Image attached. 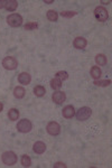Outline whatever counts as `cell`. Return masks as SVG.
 <instances>
[{
  "instance_id": "cell-1",
  "label": "cell",
  "mask_w": 112,
  "mask_h": 168,
  "mask_svg": "<svg viewBox=\"0 0 112 168\" xmlns=\"http://www.w3.org/2000/svg\"><path fill=\"white\" fill-rule=\"evenodd\" d=\"M1 160L7 166H14L17 163V156L14 151H5L1 156Z\"/></svg>"
},
{
  "instance_id": "cell-2",
  "label": "cell",
  "mask_w": 112,
  "mask_h": 168,
  "mask_svg": "<svg viewBox=\"0 0 112 168\" xmlns=\"http://www.w3.org/2000/svg\"><path fill=\"white\" fill-rule=\"evenodd\" d=\"M94 16L95 18L99 20V21H101V23H103V21H107L109 18V13H108V10L105 9L104 7L102 6H99L96 7L94 9Z\"/></svg>"
},
{
  "instance_id": "cell-3",
  "label": "cell",
  "mask_w": 112,
  "mask_h": 168,
  "mask_svg": "<svg viewBox=\"0 0 112 168\" xmlns=\"http://www.w3.org/2000/svg\"><path fill=\"white\" fill-rule=\"evenodd\" d=\"M7 23L11 27H19L23 25V17L18 13H11L7 17Z\"/></svg>"
},
{
  "instance_id": "cell-4",
  "label": "cell",
  "mask_w": 112,
  "mask_h": 168,
  "mask_svg": "<svg viewBox=\"0 0 112 168\" xmlns=\"http://www.w3.org/2000/svg\"><path fill=\"white\" fill-rule=\"evenodd\" d=\"M91 114H92V110L90 108L83 107L75 113V117H76V119H78V121H85L91 117Z\"/></svg>"
},
{
  "instance_id": "cell-5",
  "label": "cell",
  "mask_w": 112,
  "mask_h": 168,
  "mask_svg": "<svg viewBox=\"0 0 112 168\" xmlns=\"http://www.w3.org/2000/svg\"><path fill=\"white\" fill-rule=\"evenodd\" d=\"M33 129V124L29 120L27 119H23L17 123V130L19 132H23V133H27L29 131H31Z\"/></svg>"
},
{
  "instance_id": "cell-6",
  "label": "cell",
  "mask_w": 112,
  "mask_h": 168,
  "mask_svg": "<svg viewBox=\"0 0 112 168\" xmlns=\"http://www.w3.org/2000/svg\"><path fill=\"white\" fill-rule=\"evenodd\" d=\"M2 66H4L6 70H9V71L16 70V67L18 66V62L15 57L7 56L2 60Z\"/></svg>"
},
{
  "instance_id": "cell-7",
  "label": "cell",
  "mask_w": 112,
  "mask_h": 168,
  "mask_svg": "<svg viewBox=\"0 0 112 168\" xmlns=\"http://www.w3.org/2000/svg\"><path fill=\"white\" fill-rule=\"evenodd\" d=\"M46 130H47V132L51 134V136H58V134L61 133V126H60L57 122L52 121V122H49V123L47 124Z\"/></svg>"
},
{
  "instance_id": "cell-8",
  "label": "cell",
  "mask_w": 112,
  "mask_h": 168,
  "mask_svg": "<svg viewBox=\"0 0 112 168\" xmlns=\"http://www.w3.org/2000/svg\"><path fill=\"white\" fill-rule=\"evenodd\" d=\"M52 99L56 104H62L66 100V94L64 92H62V91H56V92H54Z\"/></svg>"
},
{
  "instance_id": "cell-9",
  "label": "cell",
  "mask_w": 112,
  "mask_h": 168,
  "mask_svg": "<svg viewBox=\"0 0 112 168\" xmlns=\"http://www.w3.org/2000/svg\"><path fill=\"white\" fill-rule=\"evenodd\" d=\"M86 45H88V42L83 37H76L74 39V42H73V46L75 48H78V49H84L85 47H86Z\"/></svg>"
},
{
  "instance_id": "cell-10",
  "label": "cell",
  "mask_w": 112,
  "mask_h": 168,
  "mask_svg": "<svg viewBox=\"0 0 112 168\" xmlns=\"http://www.w3.org/2000/svg\"><path fill=\"white\" fill-rule=\"evenodd\" d=\"M31 74L26 73V72H23V73H20L18 75V82L20 84H23V85H28V84L31 83Z\"/></svg>"
},
{
  "instance_id": "cell-11",
  "label": "cell",
  "mask_w": 112,
  "mask_h": 168,
  "mask_svg": "<svg viewBox=\"0 0 112 168\" xmlns=\"http://www.w3.org/2000/svg\"><path fill=\"white\" fill-rule=\"evenodd\" d=\"M63 113V117L66 118V119H71L75 115V110H74V107L73 105H66V107L63 109L62 111Z\"/></svg>"
},
{
  "instance_id": "cell-12",
  "label": "cell",
  "mask_w": 112,
  "mask_h": 168,
  "mask_svg": "<svg viewBox=\"0 0 112 168\" xmlns=\"http://www.w3.org/2000/svg\"><path fill=\"white\" fill-rule=\"evenodd\" d=\"M33 150L38 155L44 154L45 150H46V144L43 142V141H36L34 144V147H33Z\"/></svg>"
},
{
  "instance_id": "cell-13",
  "label": "cell",
  "mask_w": 112,
  "mask_h": 168,
  "mask_svg": "<svg viewBox=\"0 0 112 168\" xmlns=\"http://www.w3.org/2000/svg\"><path fill=\"white\" fill-rule=\"evenodd\" d=\"M18 7V2L16 0H7L6 1V5H5V8L8 10V11H15L17 9Z\"/></svg>"
},
{
  "instance_id": "cell-14",
  "label": "cell",
  "mask_w": 112,
  "mask_h": 168,
  "mask_svg": "<svg viewBox=\"0 0 112 168\" xmlns=\"http://www.w3.org/2000/svg\"><path fill=\"white\" fill-rule=\"evenodd\" d=\"M25 93H26V91H25L24 87L21 86H16L14 89V97L16 99H23L25 97Z\"/></svg>"
},
{
  "instance_id": "cell-15",
  "label": "cell",
  "mask_w": 112,
  "mask_h": 168,
  "mask_svg": "<svg viewBox=\"0 0 112 168\" xmlns=\"http://www.w3.org/2000/svg\"><path fill=\"white\" fill-rule=\"evenodd\" d=\"M102 75V71L99 66H93L91 68V76L94 79V80H99Z\"/></svg>"
},
{
  "instance_id": "cell-16",
  "label": "cell",
  "mask_w": 112,
  "mask_h": 168,
  "mask_svg": "<svg viewBox=\"0 0 112 168\" xmlns=\"http://www.w3.org/2000/svg\"><path fill=\"white\" fill-rule=\"evenodd\" d=\"M8 118H9V120L11 121L18 120V118H19V111H18L17 109H10V110L8 111Z\"/></svg>"
},
{
  "instance_id": "cell-17",
  "label": "cell",
  "mask_w": 112,
  "mask_h": 168,
  "mask_svg": "<svg viewBox=\"0 0 112 168\" xmlns=\"http://www.w3.org/2000/svg\"><path fill=\"white\" fill-rule=\"evenodd\" d=\"M95 63L98 64L99 66H104L107 64V57L103 54H99L95 56Z\"/></svg>"
},
{
  "instance_id": "cell-18",
  "label": "cell",
  "mask_w": 112,
  "mask_h": 168,
  "mask_svg": "<svg viewBox=\"0 0 112 168\" xmlns=\"http://www.w3.org/2000/svg\"><path fill=\"white\" fill-rule=\"evenodd\" d=\"M34 93L36 97H42L43 95H45L46 93V90H45L44 86H42V85H37V86L34 87Z\"/></svg>"
},
{
  "instance_id": "cell-19",
  "label": "cell",
  "mask_w": 112,
  "mask_h": 168,
  "mask_svg": "<svg viewBox=\"0 0 112 168\" xmlns=\"http://www.w3.org/2000/svg\"><path fill=\"white\" fill-rule=\"evenodd\" d=\"M20 163L24 167H31V159L28 155H23V156H21Z\"/></svg>"
},
{
  "instance_id": "cell-20",
  "label": "cell",
  "mask_w": 112,
  "mask_h": 168,
  "mask_svg": "<svg viewBox=\"0 0 112 168\" xmlns=\"http://www.w3.org/2000/svg\"><path fill=\"white\" fill-rule=\"evenodd\" d=\"M51 86L52 89H54V90H60L62 87V81L57 77H54L53 80L51 81Z\"/></svg>"
},
{
  "instance_id": "cell-21",
  "label": "cell",
  "mask_w": 112,
  "mask_h": 168,
  "mask_svg": "<svg viewBox=\"0 0 112 168\" xmlns=\"http://www.w3.org/2000/svg\"><path fill=\"white\" fill-rule=\"evenodd\" d=\"M47 19L49 21H57L58 19V13L55 10H48L47 11Z\"/></svg>"
},
{
  "instance_id": "cell-22",
  "label": "cell",
  "mask_w": 112,
  "mask_h": 168,
  "mask_svg": "<svg viewBox=\"0 0 112 168\" xmlns=\"http://www.w3.org/2000/svg\"><path fill=\"white\" fill-rule=\"evenodd\" d=\"M93 83H94L96 86H109V85L111 84V80H103V81L94 80Z\"/></svg>"
},
{
  "instance_id": "cell-23",
  "label": "cell",
  "mask_w": 112,
  "mask_h": 168,
  "mask_svg": "<svg viewBox=\"0 0 112 168\" xmlns=\"http://www.w3.org/2000/svg\"><path fill=\"white\" fill-rule=\"evenodd\" d=\"M37 27H38V24L36 23V21H31V23L26 24L24 26V28H25V30H34V29H36Z\"/></svg>"
},
{
  "instance_id": "cell-24",
  "label": "cell",
  "mask_w": 112,
  "mask_h": 168,
  "mask_svg": "<svg viewBox=\"0 0 112 168\" xmlns=\"http://www.w3.org/2000/svg\"><path fill=\"white\" fill-rule=\"evenodd\" d=\"M56 77L60 79L61 81H65L68 79V74H67V72H65V71H60V72L56 73Z\"/></svg>"
},
{
  "instance_id": "cell-25",
  "label": "cell",
  "mask_w": 112,
  "mask_h": 168,
  "mask_svg": "<svg viewBox=\"0 0 112 168\" xmlns=\"http://www.w3.org/2000/svg\"><path fill=\"white\" fill-rule=\"evenodd\" d=\"M75 15H76L75 11H62L61 13V16L65 17V18H72V17L75 16Z\"/></svg>"
},
{
  "instance_id": "cell-26",
  "label": "cell",
  "mask_w": 112,
  "mask_h": 168,
  "mask_svg": "<svg viewBox=\"0 0 112 168\" xmlns=\"http://www.w3.org/2000/svg\"><path fill=\"white\" fill-rule=\"evenodd\" d=\"M57 167L66 168V165H65L64 163H56V164H54V168H57Z\"/></svg>"
},
{
  "instance_id": "cell-27",
  "label": "cell",
  "mask_w": 112,
  "mask_h": 168,
  "mask_svg": "<svg viewBox=\"0 0 112 168\" xmlns=\"http://www.w3.org/2000/svg\"><path fill=\"white\" fill-rule=\"evenodd\" d=\"M5 5H6V0H0V9L4 8Z\"/></svg>"
},
{
  "instance_id": "cell-28",
  "label": "cell",
  "mask_w": 112,
  "mask_h": 168,
  "mask_svg": "<svg viewBox=\"0 0 112 168\" xmlns=\"http://www.w3.org/2000/svg\"><path fill=\"white\" fill-rule=\"evenodd\" d=\"M2 109H4V104H2L1 102H0V112L2 111Z\"/></svg>"
},
{
  "instance_id": "cell-29",
  "label": "cell",
  "mask_w": 112,
  "mask_h": 168,
  "mask_svg": "<svg viewBox=\"0 0 112 168\" xmlns=\"http://www.w3.org/2000/svg\"><path fill=\"white\" fill-rule=\"evenodd\" d=\"M45 3H53V0H49V1H44Z\"/></svg>"
}]
</instances>
